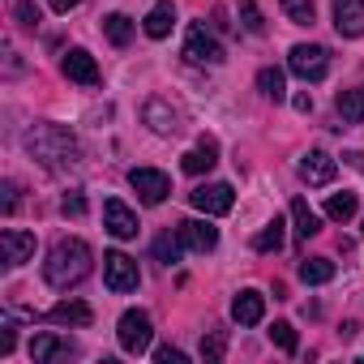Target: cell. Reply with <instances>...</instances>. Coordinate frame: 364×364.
I'll use <instances>...</instances> for the list:
<instances>
[{
  "instance_id": "obj_10",
  "label": "cell",
  "mask_w": 364,
  "mask_h": 364,
  "mask_svg": "<svg viewBox=\"0 0 364 364\" xmlns=\"http://www.w3.org/2000/svg\"><path fill=\"white\" fill-rule=\"evenodd\" d=\"M60 69H65V77L69 82H77V86H99V65H95V56L90 52H82V48H73V52H65V60H60Z\"/></svg>"
},
{
  "instance_id": "obj_27",
  "label": "cell",
  "mask_w": 364,
  "mask_h": 364,
  "mask_svg": "<svg viewBox=\"0 0 364 364\" xmlns=\"http://www.w3.org/2000/svg\"><path fill=\"white\" fill-rule=\"evenodd\" d=\"M257 86H262V95L274 99V103L287 99V90H283V69H262V73H257Z\"/></svg>"
},
{
  "instance_id": "obj_26",
  "label": "cell",
  "mask_w": 364,
  "mask_h": 364,
  "mask_svg": "<svg viewBox=\"0 0 364 364\" xmlns=\"http://www.w3.org/2000/svg\"><path fill=\"white\" fill-rule=\"evenodd\" d=\"M253 249H257V253H279V249H283V223H279V219L266 223V228L253 236Z\"/></svg>"
},
{
  "instance_id": "obj_40",
  "label": "cell",
  "mask_w": 364,
  "mask_h": 364,
  "mask_svg": "<svg viewBox=\"0 0 364 364\" xmlns=\"http://www.w3.org/2000/svg\"><path fill=\"white\" fill-rule=\"evenodd\" d=\"M296 112H313V99L309 95H296Z\"/></svg>"
},
{
  "instance_id": "obj_25",
  "label": "cell",
  "mask_w": 364,
  "mask_h": 364,
  "mask_svg": "<svg viewBox=\"0 0 364 364\" xmlns=\"http://www.w3.org/2000/svg\"><path fill=\"white\" fill-rule=\"evenodd\" d=\"M103 35H107L116 48H124V43L133 39V22H129L124 14H112V18H103Z\"/></svg>"
},
{
  "instance_id": "obj_6",
  "label": "cell",
  "mask_w": 364,
  "mask_h": 364,
  "mask_svg": "<svg viewBox=\"0 0 364 364\" xmlns=\"http://www.w3.org/2000/svg\"><path fill=\"white\" fill-rule=\"evenodd\" d=\"M129 185L137 189V198H141L146 206H163L167 193H171V180H167L163 171H154V167H133V171H129Z\"/></svg>"
},
{
  "instance_id": "obj_9",
  "label": "cell",
  "mask_w": 364,
  "mask_h": 364,
  "mask_svg": "<svg viewBox=\"0 0 364 364\" xmlns=\"http://www.w3.org/2000/svg\"><path fill=\"white\" fill-rule=\"evenodd\" d=\"M0 257H5V266H22L35 257V236L31 232H18V228H5L0 232Z\"/></svg>"
},
{
  "instance_id": "obj_14",
  "label": "cell",
  "mask_w": 364,
  "mask_h": 364,
  "mask_svg": "<svg viewBox=\"0 0 364 364\" xmlns=\"http://www.w3.org/2000/svg\"><path fill=\"white\" fill-rule=\"evenodd\" d=\"M69 355H77V343H73V338L39 334V338L31 343V360H39V364H48V360H69Z\"/></svg>"
},
{
  "instance_id": "obj_13",
  "label": "cell",
  "mask_w": 364,
  "mask_h": 364,
  "mask_svg": "<svg viewBox=\"0 0 364 364\" xmlns=\"http://www.w3.org/2000/svg\"><path fill=\"white\" fill-rule=\"evenodd\" d=\"M300 180H304V185H313V189L330 185V180H334V159L326 150H309L300 159Z\"/></svg>"
},
{
  "instance_id": "obj_28",
  "label": "cell",
  "mask_w": 364,
  "mask_h": 364,
  "mask_svg": "<svg viewBox=\"0 0 364 364\" xmlns=\"http://www.w3.org/2000/svg\"><path fill=\"white\" fill-rule=\"evenodd\" d=\"M279 5H283V14H287L296 26H313V18H317L313 0H279Z\"/></svg>"
},
{
  "instance_id": "obj_24",
  "label": "cell",
  "mask_w": 364,
  "mask_h": 364,
  "mask_svg": "<svg viewBox=\"0 0 364 364\" xmlns=\"http://www.w3.org/2000/svg\"><path fill=\"white\" fill-rule=\"evenodd\" d=\"M180 253H185V240H180V228H176V232H163V236L154 240V257H159L163 266L180 262Z\"/></svg>"
},
{
  "instance_id": "obj_20",
  "label": "cell",
  "mask_w": 364,
  "mask_h": 364,
  "mask_svg": "<svg viewBox=\"0 0 364 364\" xmlns=\"http://www.w3.org/2000/svg\"><path fill=\"white\" fill-rule=\"evenodd\" d=\"M146 124H150L154 133H163V137L180 133V116H176L163 99H150V103H146Z\"/></svg>"
},
{
  "instance_id": "obj_4",
  "label": "cell",
  "mask_w": 364,
  "mask_h": 364,
  "mask_svg": "<svg viewBox=\"0 0 364 364\" xmlns=\"http://www.w3.org/2000/svg\"><path fill=\"white\" fill-rule=\"evenodd\" d=\"M116 338H120V347H124L129 355H141V351L150 347V338H154L150 313H141V309H129V313L120 317V326H116Z\"/></svg>"
},
{
  "instance_id": "obj_32",
  "label": "cell",
  "mask_w": 364,
  "mask_h": 364,
  "mask_svg": "<svg viewBox=\"0 0 364 364\" xmlns=\"http://www.w3.org/2000/svg\"><path fill=\"white\" fill-rule=\"evenodd\" d=\"M270 338L279 343V351H287V355H296V326H291V321H274V330H270Z\"/></svg>"
},
{
  "instance_id": "obj_1",
  "label": "cell",
  "mask_w": 364,
  "mask_h": 364,
  "mask_svg": "<svg viewBox=\"0 0 364 364\" xmlns=\"http://www.w3.org/2000/svg\"><path fill=\"white\" fill-rule=\"evenodd\" d=\"M90 266H95L90 245L77 240V236H65V240L52 245V253H48V262H43V279H48V287L69 291V287H77V283L90 274Z\"/></svg>"
},
{
  "instance_id": "obj_39",
  "label": "cell",
  "mask_w": 364,
  "mask_h": 364,
  "mask_svg": "<svg viewBox=\"0 0 364 364\" xmlns=\"http://www.w3.org/2000/svg\"><path fill=\"white\" fill-rule=\"evenodd\" d=\"M347 163H351L355 171H364V150H351V154H347Z\"/></svg>"
},
{
  "instance_id": "obj_2",
  "label": "cell",
  "mask_w": 364,
  "mask_h": 364,
  "mask_svg": "<svg viewBox=\"0 0 364 364\" xmlns=\"http://www.w3.org/2000/svg\"><path fill=\"white\" fill-rule=\"evenodd\" d=\"M26 150L43 163V167H73L77 163V154H82V146H77V137L65 129V124H52V120H43V124H35L31 133H26Z\"/></svg>"
},
{
  "instance_id": "obj_35",
  "label": "cell",
  "mask_w": 364,
  "mask_h": 364,
  "mask_svg": "<svg viewBox=\"0 0 364 364\" xmlns=\"http://www.w3.org/2000/svg\"><path fill=\"white\" fill-rule=\"evenodd\" d=\"M154 360H159V364H185V351H176V347H159V351H154Z\"/></svg>"
},
{
  "instance_id": "obj_30",
  "label": "cell",
  "mask_w": 364,
  "mask_h": 364,
  "mask_svg": "<svg viewBox=\"0 0 364 364\" xmlns=\"http://www.w3.org/2000/svg\"><path fill=\"white\" fill-rule=\"evenodd\" d=\"M223 351H228V334H223V330H210V334L202 338V360H206V364H219Z\"/></svg>"
},
{
  "instance_id": "obj_37",
  "label": "cell",
  "mask_w": 364,
  "mask_h": 364,
  "mask_svg": "<svg viewBox=\"0 0 364 364\" xmlns=\"http://www.w3.org/2000/svg\"><path fill=\"white\" fill-rule=\"evenodd\" d=\"M14 206H18V185L9 180V185H5V215H14Z\"/></svg>"
},
{
  "instance_id": "obj_8",
  "label": "cell",
  "mask_w": 364,
  "mask_h": 364,
  "mask_svg": "<svg viewBox=\"0 0 364 364\" xmlns=\"http://www.w3.org/2000/svg\"><path fill=\"white\" fill-rule=\"evenodd\" d=\"M189 202L202 210V215H228L232 206H236V193H232V185H202V189H193L189 193Z\"/></svg>"
},
{
  "instance_id": "obj_29",
  "label": "cell",
  "mask_w": 364,
  "mask_h": 364,
  "mask_svg": "<svg viewBox=\"0 0 364 364\" xmlns=\"http://www.w3.org/2000/svg\"><path fill=\"white\" fill-rule=\"evenodd\" d=\"M326 215H330L334 223H347V219L355 215V193H334V198L326 202Z\"/></svg>"
},
{
  "instance_id": "obj_18",
  "label": "cell",
  "mask_w": 364,
  "mask_h": 364,
  "mask_svg": "<svg viewBox=\"0 0 364 364\" xmlns=\"http://www.w3.org/2000/svg\"><path fill=\"white\" fill-rule=\"evenodd\" d=\"M171 26H176V5H171V0H159V5L146 14V22H141V31H146L150 39H167Z\"/></svg>"
},
{
  "instance_id": "obj_22",
  "label": "cell",
  "mask_w": 364,
  "mask_h": 364,
  "mask_svg": "<svg viewBox=\"0 0 364 364\" xmlns=\"http://www.w3.org/2000/svg\"><path fill=\"white\" fill-rule=\"evenodd\" d=\"M334 107H338V116H343L347 124H360V120H364V86H355V90H338Z\"/></svg>"
},
{
  "instance_id": "obj_33",
  "label": "cell",
  "mask_w": 364,
  "mask_h": 364,
  "mask_svg": "<svg viewBox=\"0 0 364 364\" xmlns=\"http://www.w3.org/2000/svg\"><path fill=\"white\" fill-rule=\"evenodd\" d=\"M14 18H18V26H26V31H35L43 18H39V9L31 5V0H18V5H14Z\"/></svg>"
},
{
  "instance_id": "obj_21",
  "label": "cell",
  "mask_w": 364,
  "mask_h": 364,
  "mask_svg": "<svg viewBox=\"0 0 364 364\" xmlns=\"http://www.w3.org/2000/svg\"><path fill=\"white\" fill-rule=\"evenodd\" d=\"M291 223H296V236H300V240H309V236H317V232H321V219H317V210H313L304 198H296V202H291Z\"/></svg>"
},
{
  "instance_id": "obj_31",
  "label": "cell",
  "mask_w": 364,
  "mask_h": 364,
  "mask_svg": "<svg viewBox=\"0 0 364 364\" xmlns=\"http://www.w3.org/2000/svg\"><path fill=\"white\" fill-rule=\"evenodd\" d=\"M240 26L249 35H266V18H262V9L253 5V0H240Z\"/></svg>"
},
{
  "instance_id": "obj_38",
  "label": "cell",
  "mask_w": 364,
  "mask_h": 364,
  "mask_svg": "<svg viewBox=\"0 0 364 364\" xmlns=\"http://www.w3.org/2000/svg\"><path fill=\"white\" fill-rule=\"evenodd\" d=\"M48 5H52L56 14H69V9H77V5H82V0H48Z\"/></svg>"
},
{
  "instance_id": "obj_7",
  "label": "cell",
  "mask_w": 364,
  "mask_h": 364,
  "mask_svg": "<svg viewBox=\"0 0 364 364\" xmlns=\"http://www.w3.org/2000/svg\"><path fill=\"white\" fill-rule=\"evenodd\" d=\"M185 56H189L193 65H223V43H219L202 22H193V26H189V39H185Z\"/></svg>"
},
{
  "instance_id": "obj_12",
  "label": "cell",
  "mask_w": 364,
  "mask_h": 364,
  "mask_svg": "<svg viewBox=\"0 0 364 364\" xmlns=\"http://www.w3.org/2000/svg\"><path fill=\"white\" fill-rule=\"evenodd\" d=\"M334 31L343 39L364 35V0H334Z\"/></svg>"
},
{
  "instance_id": "obj_36",
  "label": "cell",
  "mask_w": 364,
  "mask_h": 364,
  "mask_svg": "<svg viewBox=\"0 0 364 364\" xmlns=\"http://www.w3.org/2000/svg\"><path fill=\"white\" fill-rule=\"evenodd\" d=\"M14 343H18V330H14V321H5V334H0V355H9Z\"/></svg>"
},
{
  "instance_id": "obj_34",
  "label": "cell",
  "mask_w": 364,
  "mask_h": 364,
  "mask_svg": "<svg viewBox=\"0 0 364 364\" xmlns=\"http://www.w3.org/2000/svg\"><path fill=\"white\" fill-rule=\"evenodd\" d=\"M60 210H65V215H73V219H82V215H86V198H82V193L73 189V193H65V202H60Z\"/></svg>"
},
{
  "instance_id": "obj_5",
  "label": "cell",
  "mask_w": 364,
  "mask_h": 364,
  "mask_svg": "<svg viewBox=\"0 0 364 364\" xmlns=\"http://www.w3.org/2000/svg\"><path fill=\"white\" fill-rule=\"evenodd\" d=\"M103 283H107L116 296H124V291H137L141 270H137V262H133L129 253H103Z\"/></svg>"
},
{
  "instance_id": "obj_16",
  "label": "cell",
  "mask_w": 364,
  "mask_h": 364,
  "mask_svg": "<svg viewBox=\"0 0 364 364\" xmlns=\"http://www.w3.org/2000/svg\"><path fill=\"white\" fill-rule=\"evenodd\" d=\"M232 317H236L240 326H257V321L266 317V296L253 291V287H245V291L232 300Z\"/></svg>"
},
{
  "instance_id": "obj_15",
  "label": "cell",
  "mask_w": 364,
  "mask_h": 364,
  "mask_svg": "<svg viewBox=\"0 0 364 364\" xmlns=\"http://www.w3.org/2000/svg\"><path fill=\"white\" fill-rule=\"evenodd\" d=\"M180 240H185V249H193V253H210L219 245V232L210 223H202V219H185L180 223Z\"/></svg>"
},
{
  "instance_id": "obj_3",
  "label": "cell",
  "mask_w": 364,
  "mask_h": 364,
  "mask_svg": "<svg viewBox=\"0 0 364 364\" xmlns=\"http://www.w3.org/2000/svg\"><path fill=\"white\" fill-rule=\"evenodd\" d=\"M287 69H291L296 77H304V82H321V77L330 73V52L317 48V43H296V48L287 52Z\"/></svg>"
},
{
  "instance_id": "obj_19",
  "label": "cell",
  "mask_w": 364,
  "mask_h": 364,
  "mask_svg": "<svg viewBox=\"0 0 364 364\" xmlns=\"http://www.w3.org/2000/svg\"><path fill=\"white\" fill-rule=\"evenodd\" d=\"M90 304H82V300H60V304H52L48 309V321H56V326H90Z\"/></svg>"
},
{
  "instance_id": "obj_11",
  "label": "cell",
  "mask_w": 364,
  "mask_h": 364,
  "mask_svg": "<svg viewBox=\"0 0 364 364\" xmlns=\"http://www.w3.org/2000/svg\"><path fill=\"white\" fill-rule=\"evenodd\" d=\"M103 228H107L116 240H133V236H137V215H133L124 202L107 198V202H103Z\"/></svg>"
},
{
  "instance_id": "obj_23",
  "label": "cell",
  "mask_w": 364,
  "mask_h": 364,
  "mask_svg": "<svg viewBox=\"0 0 364 364\" xmlns=\"http://www.w3.org/2000/svg\"><path fill=\"white\" fill-rule=\"evenodd\" d=\"M300 279H304L309 287H321V283L334 279V262H330V257H309V262H300Z\"/></svg>"
},
{
  "instance_id": "obj_17",
  "label": "cell",
  "mask_w": 364,
  "mask_h": 364,
  "mask_svg": "<svg viewBox=\"0 0 364 364\" xmlns=\"http://www.w3.org/2000/svg\"><path fill=\"white\" fill-rule=\"evenodd\" d=\"M215 163H219V141H215V137H202L185 159H180V167H185L189 176H202V171H210Z\"/></svg>"
}]
</instances>
